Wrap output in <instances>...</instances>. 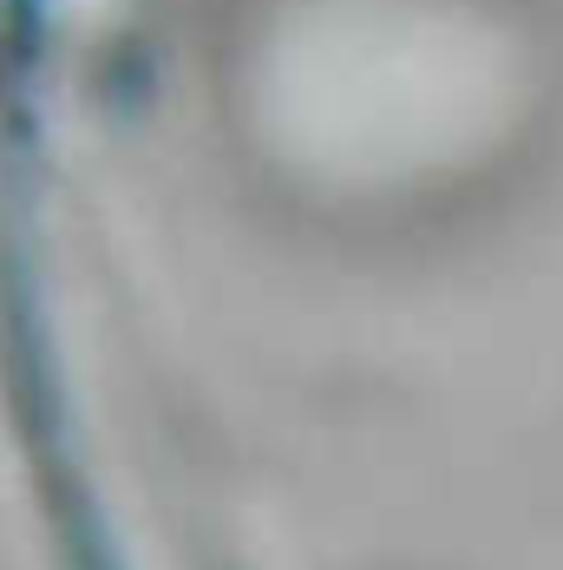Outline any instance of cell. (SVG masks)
<instances>
[{
    "mask_svg": "<svg viewBox=\"0 0 563 570\" xmlns=\"http://www.w3.org/2000/svg\"><path fill=\"white\" fill-rule=\"evenodd\" d=\"M544 79L517 0H269L243 47L249 131L282 184L394 217L505 171Z\"/></svg>",
    "mask_w": 563,
    "mask_h": 570,
    "instance_id": "obj_1",
    "label": "cell"
}]
</instances>
